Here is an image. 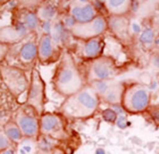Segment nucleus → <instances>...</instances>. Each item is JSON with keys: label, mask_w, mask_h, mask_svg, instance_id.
Returning a JSON list of instances; mask_svg holds the SVG:
<instances>
[{"label": "nucleus", "mask_w": 159, "mask_h": 154, "mask_svg": "<svg viewBox=\"0 0 159 154\" xmlns=\"http://www.w3.org/2000/svg\"><path fill=\"white\" fill-rule=\"evenodd\" d=\"M98 50V43L97 41H91L87 45L86 52L89 55H92L96 53Z\"/></svg>", "instance_id": "obj_7"}, {"label": "nucleus", "mask_w": 159, "mask_h": 154, "mask_svg": "<svg viewBox=\"0 0 159 154\" xmlns=\"http://www.w3.org/2000/svg\"><path fill=\"white\" fill-rule=\"evenodd\" d=\"M35 53H36V49H35V46L34 45H26L23 49H22V52H21V55L24 59L26 60H30L34 57Z\"/></svg>", "instance_id": "obj_5"}, {"label": "nucleus", "mask_w": 159, "mask_h": 154, "mask_svg": "<svg viewBox=\"0 0 159 154\" xmlns=\"http://www.w3.org/2000/svg\"><path fill=\"white\" fill-rule=\"evenodd\" d=\"M5 154H10V152H7V153H5Z\"/></svg>", "instance_id": "obj_16"}, {"label": "nucleus", "mask_w": 159, "mask_h": 154, "mask_svg": "<svg viewBox=\"0 0 159 154\" xmlns=\"http://www.w3.org/2000/svg\"><path fill=\"white\" fill-rule=\"evenodd\" d=\"M71 78H72V73L71 72H69V71H67V72H65L63 75H62V77H61V81L63 82V83H68L70 79H71Z\"/></svg>", "instance_id": "obj_11"}, {"label": "nucleus", "mask_w": 159, "mask_h": 154, "mask_svg": "<svg viewBox=\"0 0 159 154\" xmlns=\"http://www.w3.org/2000/svg\"><path fill=\"white\" fill-rule=\"evenodd\" d=\"M124 0H111V4L112 6L116 7V6H119V5H121L123 3Z\"/></svg>", "instance_id": "obj_15"}, {"label": "nucleus", "mask_w": 159, "mask_h": 154, "mask_svg": "<svg viewBox=\"0 0 159 154\" xmlns=\"http://www.w3.org/2000/svg\"><path fill=\"white\" fill-rule=\"evenodd\" d=\"M73 14L80 21H89L93 18V11L92 7L87 6L84 8H75Z\"/></svg>", "instance_id": "obj_2"}, {"label": "nucleus", "mask_w": 159, "mask_h": 154, "mask_svg": "<svg viewBox=\"0 0 159 154\" xmlns=\"http://www.w3.org/2000/svg\"><path fill=\"white\" fill-rule=\"evenodd\" d=\"M51 53V42L49 38H45L41 45V54L43 57H48Z\"/></svg>", "instance_id": "obj_6"}, {"label": "nucleus", "mask_w": 159, "mask_h": 154, "mask_svg": "<svg viewBox=\"0 0 159 154\" xmlns=\"http://www.w3.org/2000/svg\"><path fill=\"white\" fill-rule=\"evenodd\" d=\"M148 103V94L143 89L135 92L130 98V106L134 111H142Z\"/></svg>", "instance_id": "obj_1"}, {"label": "nucleus", "mask_w": 159, "mask_h": 154, "mask_svg": "<svg viewBox=\"0 0 159 154\" xmlns=\"http://www.w3.org/2000/svg\"><path fill=\"white\" fill-rule=\"evenodd\" d=\"M93 26H94V29L97 30L98 32H99L103 28V23H102V20H97L96 22H94V24H93Z\"/></svg>", "instance_id": "obj_12"}, {"label": "nucleus", "mask_w": 159, "mask_h": 154, "mask_svg": "<svg viewBox=\"0 0 159 154\" xmlns=\"http://www.w3.org/2000/svg\"><path fill=\"white\" fill-rule=\"evenodd\" d=\"M31 151H32L31 146L24 145V146H22V148H20V152H21L22 154H29Z\"/></svg>", "instance_id": "obj_14"}, {"label": "nucleus", "mask_w": 159, "mask_h": 154, "mask_svg": "<svg viewBox=\"0 0 159 154\" xmlns=\"http://www.w3.org/2000/svg\"><path fill=\"white\" fill-rule=\"evenodd\" d=\"M56 124V119L53 117H46L44 119V128L46 130H51Z\"/></svg>", "instance_id": "obj_8"}, {"label": "nucleus", "mask_w": 159, "mask_h": 154, "mask_svg": "<svg viewBox=\"0 0 159 154\" xmlns=\"http://www.w3.org/2000/svg\"><path fill=\"white\" fill-rule=\"evenodd\" d=\"M79 102H81L84 107L87 108H93L96 106V101L94 98L88 93H83L79 96Z\"/></svg>", "instance_id": "obj_4"}, {"label": "nucleus", "mask_w": 159, "mask_h": 154, "mask_svg": "<svg viewBox=\"0 0 159 154\" xmlns=\"http://www.w3.org/2000/svg\"><path fill=\"white\" fill-rule=\"evenodd\" d=\"M152 39V33L150 31H145L141 36V40L143 42H149Z\"/></svg>", "instance_id": "obj_10"}, {"label": "nucleus", "mask_w": 159, "mask_h": 154, "mask_svg": "<svg viewBox=\"0 0 159 154\" xmlns=\"http://www.w3.org/2000/svg\"><path fill=\"white\" fill-rule=\"evenodd\" d=\"M9 135L13 137V138H18L19 137V132L16 128H11V129H9Z\"/></svg>", "instance_id": "obj_13"}, {"label": "nucleus", "mask_w": 159, "mask_h": 154, "mask_svg": "<svg viewBox=\"0 0 159 154\" xmlns=\"http://www.w3.org/2000/svg\"><path fill=\"white\" fill-rule=\"evenodd\" d=\"M96 73L99 78H106L107 76V70L103 69V68H97L96 69Z\"/></svg>", "instance_id": "obj_9"}, {"label": "nucleus", "mask_w": 159, "mask_h": 154, "mask_svg": "<svg viewBox=\"0 0 159 154\" xmlns=\"http://www.w3.org/2000/svg\"><path fill=\"white\" fill-rule=\"evenodd\" d=\"M20 125H21L23 131L27 134H33L36 131V123L31 118L23 117L20 119Z\"/></svg>", "instance_id": "obj_3"}]
</instances>
